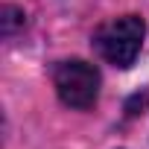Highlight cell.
<instances>
[{"label":"cell","mask_w":149,"mask_h":149,"mask_svg":"<svg viewBox=\"0 0 149 149\" xmlns=\"http://www.w3.org/2000/svg\"><path fill=\"white\" fill-rule=\"evenodd\" d=\"M24 21H26L24 12H21L18 6H12V3H6L3 9H0V32H3L6 38H9L18 26H24Z\"/></svg>","instance_id":"cell-3"},{"label":"cell","mask_w":149,"mask_h":149,"mask_svg":"<svg viewBox=\"0 0 149 149\" xmlns=\"http://www.w3.org/2000/svg\"><path fill=\"white\" fill-rule=\"evenodd\" d=\"M143 35H146V24L140 15H123V18H114V21H105L91 44L94 50L100 53V58H105L108 64L114 67H132L140 47H143Z\"/></svg>","instance_id":"cell-1"},{"label":"cell","mask_w":149,"mask_h":149,"mask_svg":"<svg viewBox=\"0 0 149 149\" xmlns=\"http://www.w3.org/2000/svg\"><path fill=\"white\" fill-rule=\"evenodd\" d=\"M102 76L100 70L85 58H64L53 67V88L61 100V105L73 111H88L100 100Z\"/></svg>","instance_id":"cell-2"}]
</instances>
